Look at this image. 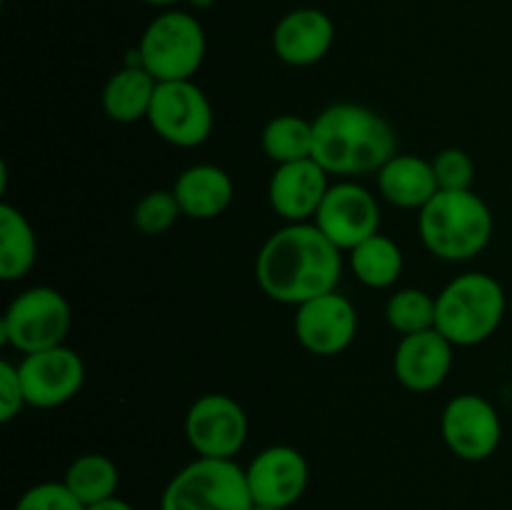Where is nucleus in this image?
<instances>
[{
	"instance_id": "1",
	"label": "nucleus",
	"mask_w": 512,
	"mask_h": 510,
	"mask_svg": "<svg viewBox=\"0 0 512 510\" xmlns=\"http://www.w3.org/2000/svg\"><path fill=\"white\" fill-rule=\"evenodd\" d=\"M343 250L330 243L315 223H288L258 250L255 280L270 300L303 305L338 290Z\"/></svg>"
},
{
	"instance_id": "2",
	"label": "nucleus",
	"mask_w": 512,
	"mask_h": 510,
	"mask_svg": "<svg viewBox=\"0 0 512 510\" xmlns=\"http://www.w3.org/2000/svg\"><path fill=\"white\" fill-rule=\"evenodd\" d=\"M398 155L395 128L360 103H333L313 118V160L328 175L378 173Z\"/></svg>"
},
{
	"instance_id": "3",
	"label": "nucleus",
	"mask_w": 512,
	"mask_h": 510,
	"mask_svg": "<svg viewBox=\"0 0 512 510\" xmlns=\"http://www.w3.org/2000/svg\"><path fill=\"white\" fill-rule=\"evenodd\" d=\"M493 228V213L475 190H438L418 215L423 245L448 263H463L483 253Z\"/></svg>"
},
{
	"instance_id": "4",
	"label": "nucleus",
	"mask_w": 512,
	"mask_h": 510,
	"mask_svg": "<svg viewBox=\"0 0 512 510\" xmlns=\"http://www.w3.org/2000/svg\"><path fill=\"white\" fill-rule=\"evenodd\" d=\"M508 298L493 275L470 270L450 280L435 295V330L455 348H473L495 335L505 318Z\"/></svg>"
},
{
	"instance_id": "5",
	"label": "nucleus",
	"mask_w": 512,
	"mask_h": 510,
	"mask_svg": "<svg viewBox=\"0 0 512 510\" xmlns=\"http://www.w3.org/2000/svg\"><path fill=\"white\" fill-rule=\"evenodd\" d=\"M208 50L205 28L193 13L165 10L148 23L138 43L140 65L158 83L193 80Z\"/></svg>"
},
{
	"instance_id": "6",
	"label": "nucleus",
	"mask_w": 512,
	"mask_h": 510,
	"mask_svg": "<svg viewBox=\"0 0 512 510\" xmlns=\"http://www.w3.org/2000/svg\"><path fill=\"white\" fill-rule=\"evenodd\" d=\"M253 505L245 468L218 458H195L160 495V510H250Z\"/></svg>"
},
{
	"instance_id": "7",
	"label": "nucleus",
	"mask_w": 512,
	"mask_h": 510,
	"mask_svg": "<svg viewBox=\"0 0 512 510\" xmlns=\"http://www.w3.org/2000/svg\"><path fill=\"white\" fill-rule=\"evenodd\" d=\"M73 325V310L58 288L35 285L15 295L0 320V340L18 353L30 355L65 345Z\"/></svg>"
},
{
	"instance_id": "8",
	"label": "nucleus",
	"mask_w": 512,
	"mask_h": 510,
	"mask_svg": "<svg viewBox=\"0 0 512 510\" xmlns=\"http://www.w3.org/2000/svg\"><path fill=\"white\" fill-rule=\"evenodd\" d=\"M148 125L160 140L173 148H200L213 135L215 113L208 95L193 80L158 83Z\"/></svg>"
},
{
	"instance_id": "9",
	"label": "nucleus",
	"mask_w": 512,
	"mask_h": 510,
	"mask_svg": "<svg viewBox=\"0 0 512 510\" xmlns=\"http://www.w3.org/2000/svg\"><path fill=\"white\" fill-rule=\"evenodd\" d=\"M248 413L225 393H205L185 415V438L198 458L235 460L248 443Z\"/></svg>"
},
{
	"instance_id": "10",
	"label": "nucleus",
	"mask_w": 512,
	"mask_h": 510,
	"mask_svg": "<svg viewBox=\"0 0 512 510\" xmlns=\"http://www.w3.org/2000/svg\"><path fill=\"white\" fill-rule=\"evenodd\" d=\"M440 435L455 458L480 463L500 448L503 420L488 398L463 393L445 403L440 415Z\"/></svg>"
},
{
	"instance_id": "11",
	"label": "nucleus",
	"mask_w": 512,
	"mask_h": 510,
	"mask_svg": "<svg viewBox=\"0 0 512 510\" xmlns=\"http://www.w3.org/2000/svg\"><path fill=\"white\" fill-rule=\"evenodd\" d=\"M313 223L340 250H353L363 240L380 233V203L355 180L330 185Z\"/></svg>"
},
{
	"instance_id": "12",
	"label": "nucleus",
	"mask_w": 512,
	"mask_h": 510,
	"mask_svg": "<svg viewBox=\"0 0 512 510\" xmlns=\"http://www.w3.org/2000/svg\"><path fill=\"white\" fill-rule=\"evenodd\" d=\"M18 370L30 408H60L70 403L85 385L83 358L68 345L23 355Z\"/></svg>"
},
{
	"instance_id": "13",
	"label": "nucleus",
	"mask_w": 512,
	"mask_h": 510,
	"mask_svg": "<svg viewBox=\"0 0 512 510\" xmlns=\"http://www.w3.org/2000/svg\"><path fill=\"white\" fill-rule=\"evenodd\" d=\"M293 330L308 353L330 358L345 353L353 345L358 335V313L345 295L333 290L298 305Z\"/></svg>"
},
{
	"instance_id": "14",
	"label": "nucleus",
	"mask_w": 512,
	"mask_h": 510,
	"mask_svg": "<svg viewBox=\"0 0 512 510\" xmlns=\"http://www.w3.org/2000/svg\"><path fill=\"white\" fill-rule=\"evenodd\" d=\"M245 478L255 505L288 510L308 490L310 465L293 445H270L245 465Z\"/></svg>"
},
{
	"instance_id": "15",
	"label": "nucleus",
	"mask_w": 512,
	"mask_h": 510,
	"mask_svg": "<svg viewBox=\"0 0 512 510\" xmlns=\"http://www.w3.org/2000/svg\"><path fill=\"white\" fill-rule=\"evenodd\" d=\"M455 345L440 330L403 335L393 355L395 380L410 393H430L448 380Z\"/></svg>"
},
{
	"instance_id": "16",
	"label": "nucleus",
	"mask_w": 512,
	"mask_h": 510,
	"mask_svg": "<svg viewBox=\"0 0 512 510\" xmlns=\"http://www.w3.org/2000/svg\"><path fill=\"white\" fill-rule=\"evenodd\" d=\"M328 188V173L313 158L275 165L268 183V203L285 223H313Z\"/></svg>"
},
{
	"instance_id": "17",
	"label": "nucleus",
	"mask_w": 512,
	"mask_h": 510,
	"mask_svg": "<svg viewBox=\"0 0 512 510\" xmlns=\"http://www.w3.org/2000/svg\"><path fill=\"white\" fill-rule=\"evenodd\" d=\"M335 43V23L320 8H295L273 28V53L290 68L320 63Z\"/></svg>"
},
{
	"instance_id": "18",
	"label": "nucleus",
	"mask_w": 512,
	"mask_h": 510,
	"mask_svg": "<svg viewBox=\"0 0 512 510\" xmlns=\"http://www.w3.org/2000/svg\"><path fill=\"white\" fill-rule=\"evenodd\" d=\"M180 210L190 220L220 218L230 208L235 195L233 178L228 170L213 163H198L185 168L173 183Z\"/></svg>"
},
{
	"instance_id": "19",
	"label": "nucleus",
	"mask_w": 512,
	"mask_h": 510,
	"mask_svg": "<svg viewBox=\"0 0 512 510\" xmlns=\"http://www.w3.org/2000/svg\"><path fill=\"white\" fill-rule=\"evenodd\" d=\"M378 190L385 203L403 210H423L438 195L433 163L413 153H398L378 170Z\"/></svg>"
},
{
	"instance_id": "20",
	"label": "nucleus",
	"mask_w": 512,
	"mask_h": 510,
	"mask_svg": "<svg viewBox=\"0 0 512 510\" xmlns=\"http://www.w3.org/2000/svg\"><path fill=\"white\" fill-rule=\"evenodd\" d=\"M155 90L158 80L143 65H123L105 80L100 105L113 123L133 125L138 120H148Z\"/></svg>"
},
{
	"instance_id": "21",
	"label": "nucleus",
	"mask_w": 512,
	"mask_h": 510,
	"mask_svg": "<svg viewBox=\"0 0 512 510\" xmlns=\"http://www.w3.org/2000/svg\"><path fill=\"white\" fill-rule=\"evenodd\" d=\"M38 263V238L23 210L0 203V278L5 283L25 278Z\"/></svg>"
},
{
	"instance_id": "22",
	"label": "nucleus",
	"mask_w": 512,
	"mask_h": 510,
	"mask_svg": "<svg viewBox=\"0 0 512 510\" xmlns=\"http://www.w3.org/2000/svg\"><path fill=\"white\" fill-rule=\"evenodd\" d=\"M348 263L358 283L373 290H385L398 283L405 268L400 245L383 233H375L373 238L355 245L348 253Z\"/></svg>"
},
{
	"instance_id": "23",
	"label": "nucleus",
	"mask_w": 512,
	"mask_h": 510,
	"mask_svg": "<svg viewBox=\"0 0 512 510\" xmlns=\"http://www.w3.org/2000/svg\"><path fill=\"white\" fill-rule=\"evenodd\" d=\"M63 483L68 485L70 493L88 508V505L103 503V500L115 498L120 485L118 465L113 458L103 453H85L78 455L65 470Z\"/></svg>"
},
{
	"instance_id": "24",
	"label": "nucleus",
	"mask_w": 512,
	"mask_h": 510,
	"mask_svg": "<svg viewBox=\"0 0 512 510\" xmlns=\"http://www.w3.org/2000/svg\"><path fill=\"white\" fill-rule=\"evenodd\" d=\"M260 145L275 165L313 158V120L293 113L275 115L265 123Z\"/></svg>"
},
{
	"instance_id": "25",
	"label": "nucleus",
	"mask_w": 512,
	"mask_h": 510,
	"mask_svg": "<svg viewBox=\"0 0 512 510\" xmlns=\"http://www.w3.org/2000/svg\"><path fill=\"white\" fill-rule=\"evenodd\" d=\"M385 318L400 338L423 333L435 328V298L420 288H400L385 303Z\"/></svg>"
},
{
	"instance_id": "26",
	"label": "nucleus",
	"mask_w": 512,
	"mask_h": 510,
	"mask_svg": "<svg viewBox=\"0 0 512 510\" xmlns=\"http://www.w3.org/2000/svg\"><path fill=\"white\" fill-rule=\"evenodd\" d=\"M183 215L180 210L178 198H175L173 188L170 190H150L143 198L135 203L133 210V225L135 230H140L143 235H163L178 223V218Z\"/></svg>"
},
{
	"instance_id": "27",
	"label": "nucleus",
	"mask_w": 512,
	"mask_h": 510,
	"mask_svg": "<svg viewBox=\"0 0 512 510\" xmlns=\"http://www.w3.org/2000/svg\"><path fill=\"white\" fill-rule=\"evenodd\" d=\"M430 163L440 190H473L475 163L463 148H443Z\"/></svg>"
},
{
	"instance_id": "28",
	"label": "nucleus",
	"mask_w": 512,
	"mask_h": 510,
	"mask_svg": "<svg viewBox=\"0 0 512 510\" xmlns=\"http://www.w3.org/2000/svg\"><path fill=\"white\" fill-rule=\"evenodd\" d=\"M13 510H85L63 480H45L33 485L18 498Z\"/></svg>"
},
{
	"instance_id": "29",
	"label": "nucleus",
	"mask_w": 512,
	"mask_h": 510,
	"mask_svg": "<svg viewBox=\"0 0 512 510\" xmlns=\"http://www.w3.org/2000/svg\"><path fill=\"white\" fill-rule=\"evenodd\" d=\"M25 405H28V400H25L18 365L3 360L0 363V420L10 423V420L18 418Z\"/></svg>"
},
{
	"instance_id": "30",
	"label": "nucleus",
	"mask_w": 512,
	"mask_h": 510,
	"mask_svg": "<svg viewBox=\"0 0 512 510\" xmlns=\"http://www.w3.org/2000/svg\"><path fill=\"white\" fill-rule=\"evenodd\" d=\"M85 510H135V508L128 503V500H123V498H118V495H115V498L103 500V503L88 505Z\"/></svg>"
},
{
	"instance_id": "31",
	"label": "nucleus",
	"mask_w": 512,
	"mask_h": 510,
	"mask_svg": "<svg viewBox=\"0 0 512 510\" xmlns=\"http://www.w3.org/2000/svg\"><path fill=\"white\" fill-rule=\"evenodd\" d=\"M143 3H148V5H160V8H173V5L185 3V0H143Z\"/></svg>"
},
{
	"instance_id": "32",
	"label": "nucleus",
	"mask_w": 512,
	"mask_h": 510,
	"mask_svg": "<svg viewBox=\"0 0 512 510\" xmlns=\"http://www.w3.org/2000/svg\"><path fill=\"white\" fill-rule=\"evenodd\" d=\"M188 3H193L195 8H210V5H213L215 0H188Z\"/></svg>"
},
{
	"instance_id": "33",
	"label": "nucleus",
	"mask_w": 512,
	"mask_h": 510,
	"mask_svg": "<svg viewBox=\"0 0 512 510\" xmlns=\"http://www.w3.org/2000/svg\"><path fill=\"white\" fill-rule=\"evenodd\" d=\"M250 510H283V508H270V505H253Z\"/></svg>"
}]
</instances>
